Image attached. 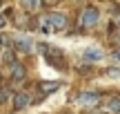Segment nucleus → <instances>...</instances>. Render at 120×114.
I'll use <instances>...</instances> for the list:
<instances>
[{
	"label": "nucleus",
	"instance_id": "obj_1",
	"mask_svg": "<svg viewBox=\"0 0 120 114\" xmlns=\"http://www.w3.org/2000/svg\"><path fill=\"white\" fill-rule=\"evenodd\" d=\"M98 20H100V11H98V9H94V7L82 9V13H80V27H96Z\"/></svg>",
	"mask_w": 120,
	"mask_h": 114
},
{
	"label": "nucleus",
	"instance_id": "obj_2",
	"mask_svg": "<svg viewBox=\"0 0 120 114\" xmlns=\"http://www.w3.org/2000/svg\"><path fill=\"white\" fill-rule=\"evenodd\" d=\"M40 52L45 54L47 63H53L56 67H64V65H62V52H60V49L49 47V45H40Z\"/></svg>",
	"mask_w": 120,
	"mask_h": 114
},
{
	"label": "nucleus",
	"instance_id": "obj_6",
	"mask_svg": "<svg viewBox=\"0 0 120 114\" xmlns=\"http://www.w3.org/2000/svg\"><path fill=\"white\" fill-rule=\"evenodd\" d=\"M11 98H13V101H11V107H13V110H22V107L29 105V94H27V92H16Z\"/></svg>",
	"mask_w": 120,
	"mask_h": 114
},
{
	"label": "nucleus",
	"instance_id": "obj_13",
	"mask_svg": "<svg viewBox=\"0 0 120 114\" xmlns=\"http://www.w3.org/2000/svg\"><path fill=\"white\" fill-rule=\"evenodd\" d=\"M11 96H13V94H11V90H9V87H0V103H7Z\"/></svg>",
	"mask_w": 120,
	"mask_h": 114
},
{
	"label": "nucleus",
	"instance_id": "obj_7",
	"mask_svg": "<svg viewBox=\"0 0 120 114\" xmlns=\"http://www.w3.org/2000/svg\"><path fill=\"white\" fill-rule=\"evenodd\" d=\"M105 112L107 114H120V98L118 96H111L105 101Z\"/></svg>",
	"mask_w": 120,
	"mask_h": 114
},
{
	"label": "nucleus",
	"instance_id": "obj_17",
	"mask_svg": "<svg viewBox=\"0 0 120 114\" xmlns=\"http://www.w3.org/2000/svg\"><path fill=\"white\" fill-rule=\"evenodd\" d=\"M7 25V18H4V13H0V27H4Z\"/></svg>",
	"mask_w": 120,
	"mask_h": 114
},
{
	"label": "nucleus",
	"instance_id": "obj_14",
	"mask_svg": "<svg viewBox=\"0 0 120 114\" xmlns=\"http://www.w3.org/2000/svg\"><path fill=\"white\" fill-rule=\"evenodd\" d=\"M40 25H42V31H45V34H51V25H49V22H47V18H42V22H40Z\"/></svg>",
	"mask_w": 120,
	"mask_h": 114
},
{
	"label": "nucleus",
	"instance_id": "obj_4",
	"mask_svg": "<svg viewBox=\"0 0 120 114\" xmlns=\"http://www.w3.org/2000/svg\"><path fill=\"white\" fill-rule=\"evenodd\" d=\"M13 43H16V49L22 52V54H31V52H34V45H36L29 36H16Z\"/></svg>",
	"mask_w": 120,
	"mask_h": 114
},
{
	"label": "nucleus",
	"instance_id": "obj_5",
	"mask_svg": "<svg viewBox=\"0 0 120 114\" xmlns=\"http://www.w3.org/2000/svg\"><path fill=\"white\" fill-rule=\"evenodd\" d=\"M98 101H100L98 92H80L78 94V103H80V105H96Z\"/></svg>",
	"mask_w": 120,
	"mask_h": 114
},
{
	"label": "nucleus",
	"instance_id": "obj_18",
	"mask_svg": "<svg viewBox=\"0 0 120 114\" xmlns=\"http://www.w3.org/2000/svg\"><path fill=\"white\" fill-rule=\"evenodd\" d=\"M113 20H116V25H120V13H116V18H113Z\"/></svg>",
	"mask_w": 120,
	"mask_h": 114
},
{
	"label": "nucleus",
	"instance_id": "obj_10",
	"mask_svg": "<svg viewBox=\"0 0 120 114\" xmlns=\"http://www.w3.org/2000/svg\"><path fill=\"white\" fill-rule=\"evenodd\" d=\"M58 87H60L58 81H42V83H40V92L42 94H51V92H56Z\"/></svg>",
	"mask_w": 120,
	"mask_h": 114
},
{
	"label": "nucleus",
	"instance_id": "obj_16",
	"mask_svg": "<svg viewBox=\"0 0 120 114\" xmlns=\"http://www.w3.org/2000/svg\"><path fill=\"white\" fill-rule=\"evenodd\" d=\"M111 58H113V61H120V49H113V54H111Z\"/></svg>",
	"mask_w": 120,
	"mask_h": 114
},
{
	"label": "nucleus",
	"instance_id": "obj_11",
	"mask_svg": "<svg viewBox=\"0 0 120 114\" xmlns=\"http://www.w3.org/2000/svg\"><path fill=\"white\" fill-rule=\"evenodd\" d=\"M2 61L7 63L9 67H13V65H16V63H18V61H16V54H13L11 49H4V52H2Z\"/></svg>",
	"mask_w": 120,
	"mask_h": 114
},
{
	"label": "nucleus",
	"instance_id": "obj_3",
	"mask_svg": "<svg viewBox=\"0 0 120 114\" xmlns=\"http://www.w3.org/2000/svg\"><path fill=\"white\" fill-rule=\"evenodd\" d=\"M47 22L51 25V29L53 31H60V29H67V18L62 16V13H56V11H51V13H47Z\"/></svg>",
	"mask_w": 120,
	"mask_h": 114
},
{
	"label": "nucleus",
	"instance_id": "obj_19",
	"mask_svg": "<svg viewBox=\"0 0 120 114\" xmlns=\"http://www.w3.org/2000/svg\"><path fill=\"white\" fill-rule=\"evenodd\" d=\"M118 49H120V36H118Z\"/></svg>",
	"mask_w": 120,
	"mask_h": 114
},
{
	"label": "nucleus",
	"instance_id": "obj_9",
	"mask_svg": "<svg viewBox=\"0 0 120 114\" xmlns=\"http://www.w3.org/2000/svg\"><path fill=\"white\" fill-rule=\"evenodd\" d=\"M82 58H85V61H100V58H102V52H100L98 47H89V49L82 52Z\"/></svg>",
	"mask_w": 120,
	"mask_h": 114
},
{
	"label": "nucleus",
	"instance_id": "obj_12",
	"mask_svg": "<svg viewBox=\"0 0 120 114\" xmlns=\"http://www.w3.org/2000/svg\"><path fill=\"white\" fill-rule=\"evenodd\" d=\"M20 2L27 11H38L40 9V0H20Z\"/></svg>",
	"mask_w": 120,
	"mask_h": 114
},
{
	"label": "nucleus",
	"instance_id": "obj_8",
	"mask_svg": "<svg viewBox=\"0 0 120 114\" xmlns=\"http://www.w3.org/2000/svg\"><path fill=\"white\" fill-rule=\"evenodd\" d=\"M11 81H13V83H20V81H25V67H22L20 63H16V65L11 67Z\"/></svg>",
	"mask_w": 120,
	"mask_h": 114
},
{
	"label": "nucleus",
	"instance_id": "obj_15",
	"mask_svg": "<svg viewBox=\"0 0 120 114\" xmlns=\"http://www.w3.org/2000/svg\"><path fill=\"white\" fill-rule=\"evenodd\" d=\"M107 74L111 76V78H120V69H116V67H111V69H107Z\"/></svg>",
	"mask_w": 120,
	"mask_h": 114
}]
</instances>
